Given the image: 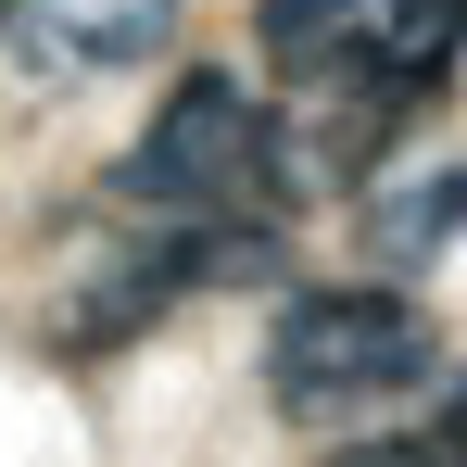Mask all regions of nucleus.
<instances>
[{
	"label": "nucleus",
	"instance_id": "1",
	"mask_svg": "<svg viewBox=\"0 0 467 467\" xmlns=\"http://www.w3.org/2000/svg\"><path fill=\"white\" fill-rule=\"evenodd\" d=\"M253 51L278 64L291 114V177L304 190H367L404 164V127L442 101L467 51V0H253Z\"/></svg>",
	"mask_w": 467,
	"mask_h": 467
},
{
	"label": "nucleus",
	"instance_id": "6",
	"mask_svg": "<svg viewBox=\"0 0 467 467\" xmlns=\"http://www.w3.org/2000/svg\"><path fill=\"white\" fill-rule=\"evenodd\" d=\"M328 467H455V442H442V417H430V430H379V442H341Z\"/></svg>",
	"mask_w": 467,
	"mask_h": 467
},
{
	"label": "nucleus",
	"instance_id": "2",
	"mask_svg": "<svg viewBox=\"0 0 467 467\" xmlns=\"http://www.w3.org/2000/svg\"><path fill=\"white\" fill-rule=\"evenodd\" d=\"M114 202H127L140 228L278 215V202H304V177H291V114L240 77V64H190V77L140 114V140L114 152Z\"/></svg>",
	"mask_w": 467,
	"mask_h": 467
},
{
	"label": "nucleus",
	"instance_id": "5",
	"mask_svg": "<svg viewBox=\"0 0 467 467\" xmlns=\"http://www.w3.org/2000/svg\"><path fill=\"white\" fill-rule=\"evenodd\" d=\"M354 228L379 265H442L467 240V152L455 164H379L367 190H354Z\"/></svg>",
	"mask_w": 467,
	"mask_h": 467
},
{
	"label": "nucleus",
	"instance_id": "4",
	"mask_svg": "<svg viewBox=\"0 0 467 467\" xmlns=\"http://www.w3.org/2000/svg\"><path fill=\"white\" fill-rule=\"evenodd\" d=\"M177 38V0H13V51L38 77H127Z\"/></svg>",
	"mask_w": 467,
	"mask_h": 467
},
{
	"label": "nucleus",
	"instance_id": "7",
	"mask_svg": "<svg viewBox=\"0 0 467 467\" xmlns=\"http://www.w3.org/2000/svg\"><path fill=\"white\" fill-rule=\"evenodd\" d=\"M442 442H455V467H467V391H455V404H442Z\"/></svg>",
	"mask_w": 467,
	"mask_h": 467
},
{
	"label": "nucleus",
	"instance_id": "8",
	"mask_svg": "<svg viewBox=\"0 0 467 467\" xmlns=\"http://www.w3.org/2000/svg\"><path fill=\"white\" fill-rule=\"evenodd\" d=\"M0 26H13V0H0Z\"/></svg>",
	"mask_w": 467,
	"mask_h": 467
},
{
	"label": "nucleus",
	"instance_id": "3",
	"mask_svg": "<svg viewBox=\"0 0 467 467\" xmlns=\"http://www.w3.org/2000/svg\"><path fill=\"white\" fill-rule=\"evenodd\" d=\"M265 391L304 430L404 417L417 391H442V328L404 291H291L265 316Z\"/></svg>",
	"mask_w": 467,
	"mask_h": 467
}]
</instances>
